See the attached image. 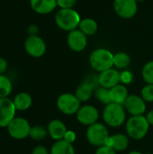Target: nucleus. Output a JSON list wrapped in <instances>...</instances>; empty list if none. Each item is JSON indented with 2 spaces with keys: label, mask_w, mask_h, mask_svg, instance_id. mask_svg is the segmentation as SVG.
Listing matches in <instances>:
<instances>
[{
  "label": "nucleus",
  "mask_w": 153,
  "mask_h": 154,
  "mask_svg": "<svg viewBox=\"0 0 153 154\" xmlns=\"http://www.w3.org/2000/svg\"><path fill=\"white\" fill-rule=\"evenodd\" d=\"M113 6L115 14L124 19L133 18L138 11L136 0H115Z\"/></svg>",
  "instance_id": "nucleus-9"
},
{
  "label": "nucleus",
  "mask_w": 153,
  "mask_h": 154,
  "mask_svg": "<svg viewBox=\"0 0 153 154\" xmlns=\"http://www.w3.org/2000/svg\"><path fill=\"white\" fill-rule=\"evenodd\" d=\"M128 154H142L141 152H138V151H133V152H130Z\"/></svg>",
  "instance_id": "nucleus-37"
},
{
  "label": "nucleus",
  "mask_w": 153,
  "mask_h": 154,
  "mask_svg": "<svg viewBox=\"0 0 153 154\" xmlns=\"http://www.w3.org/2000/svg\"><path fill=\"white\" fill-rule=\"evenodd\" d=\"M131 64V57L126 52H117L114 54V66L119 69H125Z\"/></svg>",
  "instance_id": "nucleus-23"
},
{
  "label": "nucleus",
  "mask_w": 153,
  "mask_h": 154,
  "mask_svg": "<svg viewBox=\"0 0 153 154\" xmlns=\"http://www.w3.org/2000/svg\"><path fill=\"white\" fill-rule=\"evenodd\" d=\"M124 106L110 103L106 105L103 111V119L105 123L113 128L122 126L126 119V113Z\"/></svg>",
  "instance_id": "nucleus-4"
},
{
  "label": "nucleus",
  "mask_w": 153,
  "mask_h": 154,
  "mask_svg": "<svg viewBox=\"0 0 153 154\" xmlns=\"http://www.w3.org/2000/svg\"><path fill=\"white\" fill-rule=\"evenodd\" d=\"M16 111H26L32 104V97L26 92H21L17 94L13 99Z\"/></svg>",
  "instance_id": "nucleus-19"
},
{
  "label": "nucleus",
  "mask_w": 153,
  "mask_h": 154,
  "mask_svg": "<svg viewBox=\"0 0 153 154\" xmlns=\"http://www.w3.org/2000/svg\"><path fill=\"white\" fill-rule=\"evenodd\" d=\"M50 154H76L72 143L66 142L65 140L57 141L50 148Z\"/></svg>",
  "instance_id": "nucleus-21"
},
{
  "label": "nucleus",
  "mask_w": 153,
  "mask_h": 154,
  "mask_svg": "<svg viewBox=\"0 0 153 154\" xmlns=\"http://www.w3.org/2000/svg\"><path fill=\"white\" fill-rule=\"evenodd\" d=\"M87 139L88 143L96 147L106 145V140L109 137L107 127L101 123H96L87 127Z\"/></svg>",
  "instance_id": "nucleus-5"
},
{
  "label": "nucleus",
  "mask_w": 153,
  "mask_h": 154,
  "mask_svg": "<svg viewBox=\"0 0 153 154\" xmlns=\"http://www.w3.org/2000/svg\"><path fill=\"white\" fill-rule=\"evenodd\" d=\"M78 29L87 36H91L97 32L98 24L95 19L85 18V19H81L80 23L78 25Z\"/></svg>",
  "instance_id": "nucleus-22"
},
{
  "label": "nucleus",
  "mask_w": 153,
  "mask_h": 154,
  "mask_svg": "<svg viewBox=\"0 0 153 154\" xmlns=\"http://www.w3.org/2000/svg\"><path fill=\"white\" fill-rule=\"evenodd\" d=\"M13 90V83L5 75H0V98H5L10 96Z\"/></svg>",
  "instance_id": "nucleus-24"
},
{
  "label": "nucleus",
  "mask_w": 153,
  "mask_h": 154,
  "mask_svg": "<svg viewBox=\"0 0 153 154\" xmlns=\"http://www.w3.org/2000/svg\"><path fill=\"white\" fill-rule=\"evenodd\" d=\"M27 32H28L29 36L38 35V33H39V27L36 24H31L28 27V29H27Z\"/></svg>",
  "instance_id": "nucleus-35"
},
{
  "label": "nucleus",
  "mask_w": 153,
  "mask_h": 154,
  "mask_svg": "<svg viewBox=\"0 0 153 154\" xmlns=\"http://www.w3.org/2000/svg\"><path fill=\"white\" fill-rule=\"evenodd\" d=\"M81 18L79 14L73 8H60L55 14L57 26L65 32H71L78 28Z\"/></svg>",
  "instance_id": "nucleus-1"
},
{
  "label": "nucleus",
  "mask_w": 153,
  "mask_h": 154,
  "mask_svg": "<svg viewBox=\"0 0 153 154\" xmlns=\"http://www.w3.org/2000/svg\"><path fill=\"white\" fill-rule=\"evenodd\" d=\"M47 130L49 135L51 137V139L55 140V142L63 140L68 131L65 124L59 119L51 120L48 125Z\"/></svg>",
  "instance_id": "nucleus-16"
},
{
  "label": "nucleus",
  "mask_w": 153,
  "mask_h": 154,
  "mask_svg": "<svg viewBox=\"0 0 153 154\" xmlns=\"http://www.w3.org/2000/svg\"><path fill=\"white\" fill-rule=\"evenodd\" d=\"M7 68H8L7 60L5 58L0 57V75H4L5 72L7 70Z\"/></svg>",
  "instance_id": "nucleus-34"
},
{
  "label": "nucleus",
  "mask_w": 153,
  "mask_h": 154,
  "mask_svg": "<svg viewBox=\"0 0 153 154\" xmlns=\"http://www.w3.org/2000/svg\"><path fill=\"white\" fill-rule=\"evenodd\" d=\"M57 107L58 109L64 115L71 116L78 113L79 108L81 107V102L71 93H64L61 94L57 99Z\"/></svg>",
  "instance_id": "nucleus-7"
},
{
  "label": "nucleus",
  "mask_w": 153,
  "mask_h": 154,
  "mask_svg": "<svg viewBox=\"0 0 153 154\" xmlns=\"http://www.w3.org/2000/svg\"><path fill=\"white\" fill-rule=\"evenodd\" d=\"M130 138L128 135L124 134H116L114 135H109L106 145L111 147L115 152H124L128 148Z\"/></svg>",
  "instance_id": "nucleus-15"
},
{
  "label": "nucleus",
  "mask_w": 153,
  "mask_h": 154,
  "mask_svg": "<svg viewBox=\"0 0 153 154\" xmlns=\"http://www.w3.org/2000/svg\"><path fill=\"white\" fill-rule=\"evenodd\" d=\"M32 154H50V152H49L48 149L45 146H43V145H38V146H36L32 150Z\"/></svg>",
  "instance_id": "nucleus-32"
},
{
  "label": "nucleus",
  "mask_w": 153,
  "mask_h": 154,
  "mask_svg": "<svg viewBox=\"0 0 153 154\" xmlns=\"http://www.w3.org/2000/svg\"><path fill=\"white\" fill-rule=\"evenodd\" d=\"M48 134H49L48 130L46 128L41 125H34L31 127L29 137H31L34 141L40 142V141H43Z\"/></svg>",
  "instance_id": "nucleus-25"
},
{
  "label": "nucleus",
  "mask_w": 153,
  "mask_h": 154,
  "mask_svg": "<svg viewBox=\"0 0 153 154\" xmlns=\"http://www.w3.org/2000/svg\"><path fill=\"white\" fill-rule=\"evenodd\" d=\"M23 46L26 53L32 58L42 57L47 50L44 40L39 35L28 36L24 41Z\"/></svg>",
  "instance_id": "nucleus-8"
},
{
  "label": "nucleus",
  "mask_w": 153,
  "mask_h": 154,
  "mask_svg": "<svg viewBox=\"0 0 153 154\" xmlns=\"http://www.w3.org/2000/svg\"><path fill=\"white\" fill-rule=\"evenodd\" d=\"M150 126L151 125L144 116H135L127 120L125 130L129 138L139 141L147 135Z\"/></svg>",
  "instance_id": "nucleus-2"
},
{
  "label": "nucleus",
  "mask_w": 153,
  "mask_h": 154,
  "mask_svg": "<svg viewBox=\"0 0 153 154\" xmlns=\"http://www.w3.org/2000/svg\"><path fill=\"white\" fill-rule=\"evenodd\" d=\"M93 93L94 86L87 81H84L77 88L75 95L80 102H87L91 98Z\"/></svg>",
  "instance_id": "nucleus-20"
},
{
  "label": "nucleus",
  "mask_w": 153,
  "mask_h": 154,
  "mask_svg": "<svg viewBox=\"0 0 153 154\" xmlns=\"http://www.w3.org/2000/svg\"><path fill=\"white\" fill-rule=\"evenodd\" d=\"M141 95L145 102H153V85L147 84L144 86L142 89Z\"/></svg>",
  "instance_id": "nucleus-28"
},
{
  "label": "nucleus",
  "mask_w": 153,
  "mask_h": 154,
  "mask_svg": "<svg viewBox=\"0 0 153 154\" xmlns=\"http://www.w3.org/2000/svg\"><path fill=\"white\" fill-rule=\"evenodd\" d=\"M124 106L132 116H143L146 111V102L142 97L137 95H129Z\"/></svg>",
  "instance_id": "nucleus-13"
},
{
  "label": "nucleus",
  "mask_w": 153,
  "mask_h": 154,
  "mask_svg": "<svg viewBox=\"0 0 153 154\" xmlns=\"http://www.w3.org/2000/svg\"><path fill=\"white\" fill-rule=\"evenodd\" d=\"M57 5L60 8H73L77 3V0H56Z\"/></svg>",
  "instance_id": "nucleus-30"
},
{
  "label": "nucleus",
  "mask_w": 153,
  "mask_h": 154,
  "mask_svg": "<svg viewBox=\"0 0 153 154\" xmlns=\"http://www.w3.org/2000/svg\"><path fill=\"white\" fill-rule=\"evenodd\" d=\"M31 127L32 126L25 118L15 116L7 125L6 129L12 138L15 140H23L29 136Z\"/></svg>",
  "instance_id": "nucleus-6"
},
{
  "label": "nucleus",
  "mask_w": 153,
  "mask_h": 154,
  "mask_svg": "<svg viewBox=\"0 0 153 154\" xmlns=\"http://www.w3.org/2000/svg\"><path fill=\"white\" fill-rule=\"evenodd\" d=\"M95 96L96 97V99L104 104L105 106L112 103L111 102V97H110V89L109 88H106L103 87H99L96 89L95 91Z\"/></svg>",
  "instance_id": "nucleus-26"
},
{
  "label": "nucleus",
  "mask_w": 153,
  "mask_h": 154,
  "mask_svg": "<svg viewBox=\"0 0 153 154\" xmlns=\"http://www.w3.org/2000/svg\"><path fill=\"white\" fill-rule=\"evenodd\" d=\"M142 76L143 80L150 85H153V60L147 62L142 70Z\"/></svg>",
  "instance_id": "nucleus-27"
},
{
  "label": "nucleus",
  "mask_w": 153,
  "mask_h": 154,
  "mask_svg": "<svg viewBox=\"0 0 153 154\" xmlns=\"http://www.w3.org/2000/svg\"><path fill=\"white\" fill-rule=\"evenodd\" d=\"M67 42L71 51L80 52L84 51L87 45V36L78 28L69 32Z\"/></svg>",
  "instance_id": "nucleus-12"
},
{
  "label": "nucleus",
  "mask_w": 153,
  "mask_h": 154,
  "mask_svg": "<svg viewBox=\"0 0 153 154\" xmlns=\"http://www.w3.org/2000/svg\"><path fill=\"white\" fill-rule=\"evenodd\" d=\"M96 154H116V152L109 146L103 145L97 148Z\"/></svg>",
  "instance_id": "nucleus-31"
},
{
  "label": "nucleus",
  "mask_w": 153,
  "mask_h": 154,
  "mask_svg": "<svg viewBox=\"0 0 153 154\" xmlns=\"http://www.w3.org/2000/svg\"><path fill=\"white\" fill-rule=\"evenodd\" d=\"M89 63L96 71H105L114 67V54L105 48L96 49L89 56Z\"/></svg>",
  "instance_id": "nucleus-3"
},
{
  "label": "nucleus",
  "mask_w": 153,
  "mask_h": 154,
  "mask_svg": "<svg viewBox=\"0 0 153 154\" xmlns=\"http://www.w3.org/2000/svg\"><path fill=\"white\" fill-rule=\"evenodd\" d=\"M76 115L78 123L87 126H90L97 123V120L99 118L98 110L95 106L90 105L82 106Z\"/></svg>",
  "instance_id": "nucleus-11"
},
{
  "label": "nucleus",
  "mask_w": 153,
  "mask_h": 154,
  "mask_svg": "<svg viewBox=\"0 0 153 154\" xmlns=\"http://www.w3.org/2000/svg\"><path fill=\"white\" fill-rule=\"evenodd\" d=\"M120 72L115 69H109L100 72L98 75V83L100 87L109 88L117 86L120 83Z\"/></svg>",
  "instance_id": "nucleus-14"
},
{
  "label": "nucleus",
  "mask_w": 153,
  "mask_h": 154,
  "mask_svg": "<svg viewBox=\"0 0 153 154\" xmlns=\"http://www.w3.org/2000/svg\"><path fill=\"white\" fill-rule=\"evenodd\" d=\"M15 113L16 109L12 99L0 98V128H6L15 117Z\"/></svg>",
  "instance_id": "nucleus-10"
},
{
  "label": "nucleus",
  "mask_w": 153,
  "mask_h": 154,
  "mask_svg": "<svg viewBox=\"0 0 153 154\" xmlns=\"http://www.w3.org/2000/svg\"><path fill=\"white\" fill-rule=\"evenodd\" d=\"M145 117H146L148 123L150 124V125H152L153 126V109L147 113V115L145 116Z\"/></svg>",
  "instance_id": "nucleus-36"
},
{
  "label": "nucleus",
  "mask_w": 153,
  "mask_h": 154,
  "mask_svg": "<svg viewBox=\"0 0 153 154\" xmlns=\"http://www.w3.org/2000/svg\"><path fill=\"white\" fill-rule=\"evenodd\" d=\"M63 140H65L66 142H68V143H74L75 140H76V134H75V133H74L73 131L68 130Z\"/></svg>",
  "instance_id": "nucleus-33"
},
{
  "label": "nucleus",
  "mask_w": 153,
  "mask_h": 154,
  "mask_svg": "<svg viewBox=\"0 0 153 154\" xmlns=\"http://www.w3.org/2000/svg\"><path fill=\"white\" fill-rule=\"evenodd\" d=\"M128 97H129V94H128V90L125 85L118 84L117 86L110 89V97H111L112 103L124 106V103Z\"/></svg>",
  "instance_id": "nucleus-18"
},
{
  "label": "nucleus",
  "mask_w": 153,
  "mask_h": 154,
  "mask_svg": "<svg viewBox=\"0 0 153 154\" xmlns=\"http://www.w3.org/2000/svg\"><path fill=\"white\" fill-rule=\"evenodd\" d=\"M31 8L39 14H48L58 5L56 0H30Z\"/></svg>",
  "instance_id": "nucleus-17"
},
{
  "label": "nucleus",
  "mask_w": 153,
  "mask_h": 154,
  "mask_svg": "<svg viewBox=\"0 0 153 154\" xmlns=\"http://www.w3.org/2000/svg\"><path fill=\"white\" fill-rule=\"evenodd\" d=\"M137 2H142V1H144V0H136Z\"/></svg>",
  "instance_id": "nucleus-38"
},
{
  "label": "nucleus",
  "mask_w": 153,
  "mask_h": 154,
  "mask_svg": "<svg viewBox=\"0 0 153 154\" xmlns=\"http://www.w3.org/2000/svg\"><path fill=\"white\" fill-rule=\"evenodd\" d=\"M133 80V74L130 70H124L120 72V81L123 83V85H128L131 84Z\"/></svg>",
  "instance_id": "nucleus-29"
}]
</instances>
